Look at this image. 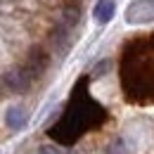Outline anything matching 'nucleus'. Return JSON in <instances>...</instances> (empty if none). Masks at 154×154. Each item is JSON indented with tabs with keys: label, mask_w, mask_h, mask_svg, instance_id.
I'll return each mask as SVG.
<instances>
[{
	"label": "nucleus",
	"mask_w": 154,
	"mask_h": 154,
	"mask_svg": "<svg viewBox=\"0 0 154 154\" xmlns=\"http://www.w3.org/2000/svg\"><path fill=\"white\" fill-rule=\"evenodd\" d=\"M0 83H2V85H5L10 93L24 95V93H29V88H31L33 78L29 76V71H26L24 66H17V69H10V71H5V74L0 76Z\"/></svg>",
	"instance_id": "3"
},
{
	"label": "nucleus",
	"mask_w": 154,
	"mask_h": 154,
	"mask_svg": "<svg viewBox=\"0 0 154 154\" xmlns=\"http://www.w3.org/2000/svg\"><path fill=\"white\" fill-rule=\"evenodd\" d=\"M81 21V7L78 5H64L62 7V24H66L69 29H76Z\"/></svg>",
	"instance_id": "7"
},
{
	"label": "nucleus",
	"mask_w": 154,
	"mask_h": 154,
	"mask_svg": "<svg viewBox=\"0 0 154 154\" xmlns=\"http://www.w3.org/2000/svg\"><path fill=\"white\" fill-rule=\"evenodd\" d=\"M126 21L135 26L154 24V0H133L126 7Z\"/></svg>",
	"instance_id": "2"
},
{
	"label": "nucleus",
	"mask_w": 154,
	"mask_h": 154,
	"mask_svg": "<svg viewBox=\"0 0 154 154\" xmlns=\"http://www.w3.org/2000/svg\"><path fill=\"white\" fill-rule=\"evenodd\" d=\"M50 50H45L43 45H31L29 48V52H26V62H24V69L29 71V76L33 78H40L45 71H48V66H50Z\"/></svg>",
	"instance_id": "1"
},
{
	"label": "nucleus",
	"mask_w": 154,
	"mask_h": 154,
	"mask_svg": "<svg viewBox=\"0 0 154 154\" xmlns=\"http://www.w3.org/2000/svg\"><path fill=\"white\" fill-rule=\"evenodd\" d=\"M38 154H62V152L52 145H43V147H38Z\"/></svg>",
	"instance_id": "9"
},
{
	"label": "nucleus",
	"mask_w": 154,
	"mask_h": 154,
	"mask_svg": "<svg viewBox=\"0 0 154 154\" xmlns=\"http://www.w3.org/2000/svg\"><path fill=\"white\" fill-rule=\"evenodd\" d=\"M69 33H71V29L59 21V24H55V26L48 31V43H50L57 52H66V50H69Z\"/></svg>",
	"instance_id": "4"
},
{
	"label": "nucleus",
	"mask_w": 154,
	"mask_h": 154,
	"mask_svg": "<svg viewBox=\"0 0 154 154\" xmlns=\"http://www.w3.org/2000/svg\"><path fill=\"white\" fill-rule=\"evenodd\" d=\"M109 66H112V59H104V62H100L95 69V76H102V74H107L109 71Z\"/></svg>",
	"instance_id": "8"
},
{
	"label": "nucleus",
	"mask_w": 154,
	"mask_h": 154,
	"mask_svg": "<svg viewBox=\"0 0 154 154\" xmlns=\"http://www.w3.org/2000/svg\"><path fill=\"white\" fill-rule=\"evenodd\" d=\"M114 14H116V2L114 0H97L95 10H93V17H95V21L100 26H107L109 21L114 19Z\"/></svg>",
	"instance_id": "6"
},
{
	"label": "nucleus",
	"mask_w": 154,
	"mask_h": 154,
	"mask_svg": "<svg viewBox=\"0 0 154 154\" xmlns=\"http://www.w3.org/2000/svg\"><path fill=\"white\" fill-rule=\"evenodd\" d=\"M5 123L10 131H21L29 123V109L24 104H10L5 112Z\"/></svg>",
	"instance_id": "5"
}]
</instances>
